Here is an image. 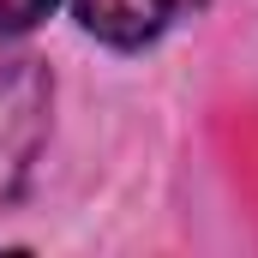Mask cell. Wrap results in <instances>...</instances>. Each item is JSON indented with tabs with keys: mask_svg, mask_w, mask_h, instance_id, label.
<instances>
[{
	"mask_svg": "<svg viewBox=\"0 0 258 258\" xmlns=\"http://www.w3.org/2000/svg\"><path fill=\"white\" fill-rule=\"evenodd\" d=\"M54 12V0H0V36H24Z\"/></svg>",
	"mask_w": 258,
	"mask_h": 258,
	"instance_id": "cell-3",
	"label": "cell"
},
{
	"mask_svg": "<svg viewBox=\"0 0 258 258\" xmlns=\"http://www.w3.org/2000/svg\"><path fill=\"white\" fill-rule=\"evenodd\" d=\"M72 6H78V24L96 42H108V48H144V42H156L162 24H168V12H174V0H72Z\"/></svg>",
	"mask_w": 258,
	"mask_h": 258,
	"instance_id": "cell-2",
	"label": "cell"
},
{
	"mask_svg": "<svg viewBox=\"0 0 258 258\" xmlns=\"http://www.w3.org/2000/svg\"><path fill=\"white\" fill-rule=\"evenodd\" d=\"M36 60H0V198L12 192V180L30 168L36 138H12V126H36L42 114V78L30 72Z\"/></svg>",
	"mask_w": 258,
	"mask_h": 258,
	"instance_id": "cell-1",
	"label": "cell"
}]
</instances>
